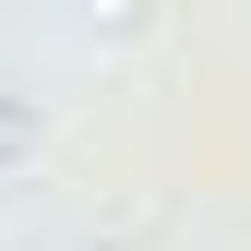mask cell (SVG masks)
Instances as JSON below:
<instances>
[{"label": "cell", "instance_id": "1", "mask_svg": "<svg viewBox=\"0 0 251 251\" xmlns=\"http://www.w3.org/2000/svg\"><path fill=\"white\" fill-rule=\"evenodd\" d=\"M24 144H36V108H24V96H0V168H12Z\"/></svg>", "mask_w": 251, "mask_h": 251}]
</instances>
